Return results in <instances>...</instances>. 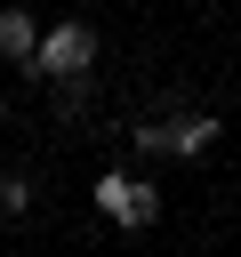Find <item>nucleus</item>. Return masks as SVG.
<instances>
[{
    "label": "nucleus",
    "mask_w": 241,
    "mask_h": 257,
    "mask_svg": "<svg viewBox=\"0 0 241 257\" xmlns=\"http://www.w3.org/2000/svg\"><path fill=\"white\" fill-rule=\"evenodd\" d=\"M129 145H137L145 161H169V112H161V120H137V128H129Z\"/></svg>",
    "instance_id": "6"
},
{
    "label": "nucleus",
    "mask_w": 241,
    "mask_h": 257,
    "mask_svg": "<svg viewBox=\"0 0 241 257\" xmlns=\"http://www.w3.org/2000/svg\"><path fill=\"white\" fill-rule=\"evenodd\" d=\"M96 217L120 225V233H145V225L161 217V185H153V177H129V169H104V177H96Z\"/></svg>",
    "instance_id": "1"
},
{
    "label": "nucleus",
    "mask_w": 241,
    "mask_h": 257,
    "mask_svg": "<svg viewBox=\"0 0 241 257\" xmlns=\"http://www.w3.org/2000/svg\"><path fill=\"white\" fill-rule=\"evenodd\" d=\"M217 137H225L217 112H169V161H209Z\"/></svg>",
    "instance_id": "3"
},
{
    "label": "nucleus",
    "mask_w": 241,
    "mask_h": 257,
    "mask_svg": "<svg viewBox=\"0 0 241 257\" xmlns=\"http://www.w3.org/2000/svg\"><path fill=\"white\" fill-rule=\"evenodd\" d=\"M32 48H40V16L32 8H0V64L32 72Z\"/></svg>",
    "instance_id": "4"
},
{
    "label": "nucleus",
    "mask_w": 241,
    "mask_h": 257,
    "mask_svg": "<svg viewBox=\"0 0 241 257\" xmlns=\"http://www.w3.org/2000/svg\"><path fill=\"white\" fill-rule=\"evenodd\" d=\"M96 64V32L80 16L64 24H40V48H32V80H64V72H88Z\"/></svg>",
    "instance_id": "2"
},
{
    "label": "nucleus",
    "mask_w": 241,
    "mask_h": 257,
    "mask_svg": "<svg viewBox=\"0 0 241 257\" xmlns=\"http://www.w3.org/2000/svg\"><path fill=\"white\" fill-rule=\"evenodd\" d=\"M0 217H32V177H0Z\"/></svg>",
    "instance_id": "7"
},
{
    "label": "nucleus",
    "mask_w": 241,
    "mask_h": 257,
    "mask_svg": "<svg viewBox=\"0 0 241 257\" xmlns=\"http://www.w3.org/2000/svg\"><path fill=\"white\" fill-rule=\"evenodd\" d=\"M0 120H8V96H0Z\"/></svg>",
    "instance_id": "8"
},
{
    "label": "nucleus",
    "mask_w": 241,
    "mask_h": 257,
    "mask_svg": "<svg viewBox=\"0 0 241 257\" xmlns=\"http://www.w3.org/2000/svg\"><path fill=\"white\" fill-rule=\"evenodd\" d=\"M48 88H56V112H64V120H80V112H88V96H96V88H88V72H64V80H48Z\"/></svg>",
    "instance_id": "5"
}]
</instances>
